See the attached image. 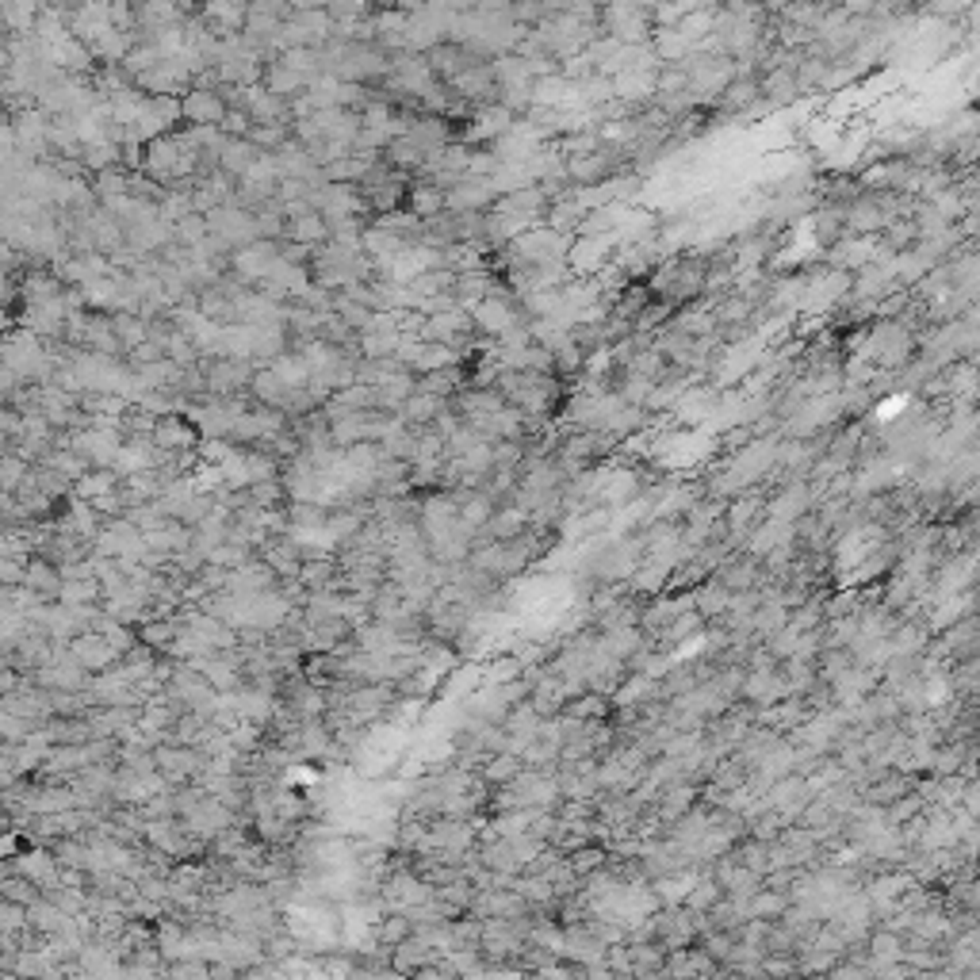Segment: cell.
Wrapping results in <instances>:
<instances>
[{"label":"cell","instance_id":"cell-1","mask_svg":"<svg viewBox=\"0 0 980 980\" xmlns=\"http://www.w3.org/2000/svg\"><path fill=\"white\" fill-rule=\"evenodd\" d=\"M567 234H556L551 227H532L525 234H517L510 242V253L529 268H551V265H567Z\"/></svg>","mask_w":980,"mask_h":980},{"label":"cell","instance_id":"cell-2","mask_svg":"<svg viewBox=\"0 0 980 980\" xmlns=\"http://www.w3.org/2000/svg\"><path fill=\"white\" fill-rule=\"evenodd\" d=\"M475 322L483 326V329H490L494 338H502L506 329H513L517 322H521V314H517L513 299H510L502 288H494L483 303H475Z\"/></svg>","mask_w":980,"mask_h":980},{"label":"cell","instance_id":"cell-3","mask_svg":"<svg viewBox=\"0 0 980 980\" xmlns=\"http://www.w3.org/2000/svg\"><path fill=\"white\" fill-rule=\"evenodd\" d=\"M609 257H613V234H598V237H579L567 249V265L575 272H598Z\"/></svg>","mask_w":980,"mask_h":980},{"label":"cell","instance_id":"cell-4","mask_svg":"<svg viewBox=\"0 0 980 980\" xmlns=\"http://www.w3.org/2000/svg\"><path fill=\"white\" fill-rule=\"evenodd\" d=\"M452 88H456V92H464V96H471V100H490L494 92H498V85H494V69H490L487 62H471V66L452 81Z\"/></svg>","mask_w":980,"mask_h":980},{"label":"cell","instance_id":"cell-5","mask_svg":"<svg viewBox=\"0 0 980 980\" xmlns=\"http://www.w3.org/2000/svg\"><path fill=\"white\" fill-rule=\"evenodd\" d=\"M471 123H475V126H471V138H479V142H490V146H494V142L502 138V135L510 131V126H513V116L506 112L502 104H490V107H479V116H475Z\"/></svg>","mask_w":980,"mask_h":980},{"label":"cell","instance_id":"cell-6","mask_svg":"<svg viewBox=\"0 0 980 980\" xmlns=\"http://www.w3.org/2000/svg\"><path fill=\"white\" fill-rule=\"evenodd\" d=\"M908 349H912V341H908V334H904L900 326H881L877 329L874 353H877L881 364H900L904 357H908Z\"/></svg>","mask_w":980,"mask_h":980},{"label":"cell","instance_id":"cell-7","mask_svg":"<svg viewBox=\"0 0 980 980\" xmlns=\"http://www.w3.org/2000/svg\"><path fill=\"white\" fill-rule=\"evenodd\" d=\"M724 100H728V107H751V104H758V85L751 77H739L724 88Z\"/></svg>","mask_w":980,"mask_h":980},{"label":"cell","instance_id":"cell-8","mask_svg":"<svg viewBox=\"0 0 980 980\" xmlns=\"http://www.w3.org/2000/svg\"><path fill=\"white\" fill-rule=\"evenodd\" d=\"M869 257H874V246L869 242H846V246L835 249L839 265H862V261H869Z\"/></svg>","mask_w":980,"mask_h":980},{"label":"cell","instance_id":"cell-9","mask_svg":"<svg viewBox=\"0 0 980 980\" xmlns=\"http://www.w3.org/2000/svg\"><path fill=\"white\" fill-rule=\"evenodd\" d=\"M521 525H525V510H510V513L498 517V521H494L490 529H494V536H502V541H506V536L521 532Z\"/></svg>","mask_w":980,"mask_h":980}]
</instances>
